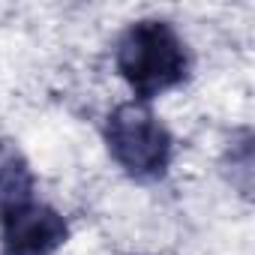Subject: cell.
Here are the masks:
<instances>
[{"instance_id": "6da1fadb", "label": "cell", "mask_w": 255, "mask_h": 255, "mask_svg": "<svg viewBox=\"0 0 255 255\" xmlns=\"http://www.w3.org/2000/svg\"><path fill=\"white\" fill-rule=\"evenodd\" d=\"M114 66L135 93V102H150L159 93L177 87L189 75V48L183 36L165 18L132 21L117 39Z\"/></svg>"}, {"instance_id": "3957f363", "label": "cell", "mask_w": 255, "mask_h": 255, "mask_svg": "<svg viewBox=\"0 0 255 255\" xmlns=\"http://www.w3.org/2000/svg\"><path fill=\"white\" fill-rule=\"evenodd\" d=\"M69 237L60 210L27 198L0 210V255H54Z\"/></svg>"}, {"instance_id": "7a4b0ae2", "label": "cell", "mask_w": 255, "mask_h": 255, "mask_svg": "<svg viewBox=\"0 0 255 255\" xmlns=\"http://www.w3.org/2000/svg\"><path fill=\"white\" fill-rule=\"evenodd\" d=\"M105 144L111 159L141 183L165 177L174 156V138L168 126L150 111V105L135 99L117 105L105 117Z\"/></svg>"}, {"instance_id": "277c9868", "label": "cell", "mask_w": 255, "mask_h": 255, "mask_svg": "<svg viewBox=\"0 0 255 255\" xmlns=\"http://www.w3.org/2000/svg\"><path fill=\"white\" fill-rule=\"evenodd\" d=\"M36 177L12 141H0V210L33 198Z\"/></svg>"}]
</instances>
